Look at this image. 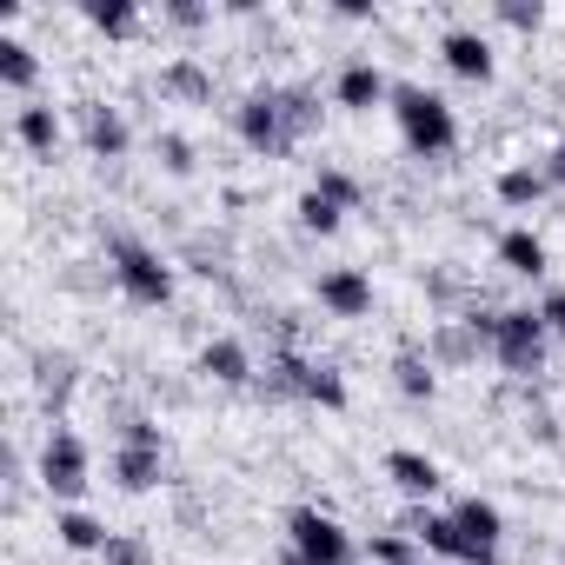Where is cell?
Listing matches in <instances>:
<instances>
[{"mask_svg": "<svg viewBox=\"0 0 565 565\" xmlns=\"http://www.w3.org/2000/svg\"><path fill=\"white\" fill-rule=\"evenodd\" d=\"M313 193H320V200H333L340 213H353V206H360V180H353V173H340V167H320Z\"/></svg>", "mask_w": 565, "mask_h": 565, "instance_id": "28", "label": "cell"}, {"mask_svg": "<svg viewBox=\"0 0 565 565\" xmlns=\"http://www.w3.org/2000/svg\"><path fill=\"white\" fill-rule=\"evenodd\" d=\"M120 446H153V452H160V426H153V419H127V426H120Z\"/></svg>", "mask_w": 565, "mask_h": 565, "instance_id": "36", "label": "cell"}, {"mask_svg": "<svg viewBox=\"0 0 565 565\" xmlns=\"http://www.w3.org/2000/svg\"><path fill=\"white\" fill-rule=\"evenodd\" d=\"M81 134H87V147H94L100 160H120V153H127V120H120L114 107H100V100L81 107Z\"/></svg>", "mask_w": 565, "mask_h": 565, "instance_id": "12", "label": "cell"}, {"mask_svg": "<svg viewBox=\"0 0 565 565\" xmlns=\"http://www.w3.org/2000/svg\"><path fill=\"white\" fill-rule=\"evenodd\" d=\"M406 532H413L426 552H439V558H459V565H499V545L466 539L452 512H426V505H413V512H406Z\"/></svg>", "mask_w": 565, "mask_h": 565, "instance_id": "4", "label": "cell"}, {"mask_svg": "<svg viewBox=\"0 0 565 565\" xmlns=\"http://www.w3.org/2000/svg\"><path fill=\"white\" fill-rule=\"evenodd\" d=\"M173 28H206V8H200V0H167V8H160Z\"/></svg>", "mask_w": 565, "mask_h": 565, "instance_id": "35", "label": "cell"}, {"mask_svg": "<svg viewBox=\"0 0 565 565\" xmlns=\"http://www.w3.org/2000/svg\"><path fill=\"white\" fill-rule=\"evenodd\" d=\"M393 114H399V134H406V147H413V153H452L459 120H452V107H446L433 87L399 81V87H393Z\"/></svg>", "mask_w": 565, "mask_h": 565, "instance_id": "2", "label": "cell"}, {"mask_svg": "<svg viewBox=\"0 0 565 565\" xmlns=\"http://www.w3.org/2000/svg\"><path fill=\"white\" fill-rule=\"evenodd\" d=\"M160 160H167V173H193V147L180 134H160Z\"/></svg>", "mask_w": 565, "mask_h": 565, "instance_id": "33", "label": "cell"}, {"mask_svg": "<svg viewBox=\"0 0 565 565\" xmlns=\"http://www.w3.org/2000/svg\"><path fill=\"white\" fill-rule=\"evenodd\" d=\"M114 479H120L127 492H153V486H160V452H153V446H120V452H114Z\"/></svg>", "mask_w": 565, "mask_h": 565, "instance_id": "18", "label": "cell"}, {"mask_svg": "<svg viewBox=\"0 0 565 565\" xmlns=\"http://www.w3.org/2000/svg\"><path fill=\"white\" fill-rule=\"evenodd\" d=\"M452 519H459V532H466V539H479V545H499V532H505L499 505H492V499H479V492H472V499H459V505H452Z\"/></svg>", "mask_w": 565, "mask_h": 565, "instance_id": "20", "label": "cell"}, {"mask_svg": "<svg viewBox=\"0 0 565 565\" xmlns=\"http://www.w3.org/2000/svg\"><path fill=\"white\" fill-rule=\"evenodd\" d=\"M499 266H505V273H519V279H545V239H539V233H525V226L499 233Z\"/></svg>", "mask_w": 565, "mask_h": 565, "instance_id": "13", "label": "cell"}, {"mask_svg": "<svg viewBox=\"0 0 565 565\" xmlns=\"http://www.w3.org/2000/svg\"><path fill=\"white\" fill-rule=\"evenodd\" d=\"M333 94H340V107H353V114H360V107H380V100H393V87H386V74H380L373 61H353V67H340V87H333Z\"/></svg>", "mask_w": 565, "mask_h": 565, "instance_id": "11", "label": "cell"}, {"mask_svg": "<svg viewBox=\"0 0 565 565\" xmlns=\"http://www.w3.org/2000/svg\"><path fill=\"white\" fill-rule=\"evenodd\" d=\"M505 28H519V34H532L539 21H545V8H539V0H499V8H492Z\"/></svg>", "mask_w": 565, "mask_h": 565, "instance_id": "32", "label": "cell"}, {"mask_svg": "<svg viewBox=\"0 0 565 565\" xmlns=\"http://www.w3.org/2000/svg\"><path fill=\"white\" fill-rule=\"evenodd\" d=\"M41 486L54 499H81L87 492V446H81V433H54L41 446Z\"/></svg>", "mask_w": 565, "mask_h": 565, "instance_id": "7", "label": "cell"}, {"mask_svg": "<svg viewBox=\"0 0 565 565\" xmlns=\"http://www.w3.org/2000/svg\"><path fill=\"white\" fill-rule=\"evenodd\" d=\"M413 552H419L413 532H380V539H373V558H380V565H413Z\"/></svg>", "mask_w": 565, "mask_h": 565, "instance_id": "31", "label": "cell"}, {"mask_svg": "<svg viewBox=\"0 0 565 565\" xmlns=\"http://www.w3.org/2000/svg\"><path fill=\"white\" fill-rule=\"evenodd\" d=\"M545 180H552V186H565V140L552 147V160H545Z\"/></svg>", "mask_w": 565, "mask_h": 565, "instance_id": "37", "label": "cell"}, {"mask_svg": "<svg viewBox=\"0 0 565 565\" xmlns=\"http://www.w3.org/2000/svg\"><path fill=\"white\" fill-rule=\"evenodd\" d=\"M386 479H393L399 492H413V499H426V492H439V486H446V479H439V466H433L426 452H406V446H399V452H386Z\"/></svg>", "mask_w": 565, "mask_h": 565, "instance_id": "14", "label": "cell"}, {"mask_svg": "<svg viewBox=\"0 0 565 565\" xmlns=\"http://www.w3.org/2000/svg\"><path fill=\"white\" fill-rule=\"evenodd\" d=\"M87 21H94V28H100V34H114V41H120V34H134V28H140V14H134V8H127V0H87Z\"/></svg>", "mask_w": 565, "mask_h": 565, "instance_id": "27", "label": "cell"}, {"mask_svg": "<svg viewBox=\"0 0 565 565\" xmlns=\"http://www.w3.org/2000/svg\"><path fill=\"white\" fill-rule=\"evenodd\" d=\"M287 565H313V558H307V552H287Z\"/></svg>", "mask_w": 565, "mask_h": 565, "instance_id": "38", "label": "cell"}, {"mask_svg": "<svg viewBox=\"0 0 565 565\" xmlns=\"http://www.w3.org/2000/svg\"><path fill=\"white\" fill-rule=\"evenodd\" d=\"M34 74H41V61H34V47L8 34V41H0V81H8V87L21 94V87H34Z\"/></svg>", "mask_w": 565, "mask_h": 565, "instance_id": "26", "label": "cell"}, {"mask_svg": "<svg viewBox=\"0 0 565 565\" xmlns=\"http://www.w3.org/2000/svg\"><path fill=\"white\" fill-rule=\"evenodd\" d=\"M273 94H279V114H287L294 140H307V134L320 127V100H313V87H273Z\"/></svg>", "mask_w": 565, "mask_h": 565, "instance_id": "25", "label": "cell"}, {"mask_svg": "<svg viewBox=\"0 0 565 565\" xmlns=\"http://www.w3.org/2000/svg\"><path fill=\"white\" fill-rule=\"evenodd\" d=\"M107 259H114V279H120V294H127L134 307H167V300H173V266H167L153 246H140V239H114Z\"/></svg>", "mask_w": 565, "mask_h": 565, "instance_id": "3", "label": "cell"}, {"mask_svg": "<svg viewBox=\"0 0 565 565\" xmlns=\"http://www.w3.org/2000/svg\"><path fill=\"white\" fill-rule=\"evenodd\" d=\"M239 140H246L253 153H266V160H279V153L300 147L294 127H287V114H279V94H273V87H259V94L239 100Z\"/></svg>", "mask_w": 565, "mask_h": 565, "instance_id": "5", "label": "cell"}, {"mask_svg": "<svg viewBox=\"0 0 565 565\" xmlns=\"http://www.w3.org/2000/svg\"><path fill=\"white\" fill-rule=\"evenodd\" d=\"M294 399H313V406L340 413V406H347V380H340L333 366H320V360H300V353H294Z\"/></svg>", "mask_w": 565, "mask_h": 565, "instance_id": "9", "label": "cell"}, {"mask_svg": "<svg viewBox=\"0 0 565 565\" xmlns=\"http://www.w3.org/2000/svg\"><path fill=\"white\" fill-rule=\"evenodd\" d=\"M539 320H545V333H558V340H565V287H552V294L539 300Z\"/></svg>", "mask_w": 565, "mask_h": 565, "instance_id": "34", "label": "cell"}, {"mask_svg": "<svg viewBox=\"0 0 565 565\" xmlns=\"http://www.w3.org/2000/svg\"><path fill=\"white\" fill-rule=\"evenodd\" d=\"M439 54H446V67H452L459 81H492V47H486V34L452 28V34L439 41Z\"/></svg>", "mask_w": 565, "mask_h": 565, "instance_id": "10", "label": "cell"}, {"mask_svg": "<svg viewBox=\"0 0 565 565\" xmlns=\"http://www.w3.org/2000/svg\"><path fill=\"white\" fill-rule=\"evenodd\" d=\"M320 307L340 313V320H366V313H373V279H366L360 266H333V273H320Z\"/></svg>", "mask_w": 565, "mask_h": 565, "instance_id": "8", "label": "cell"}, {"mask_svg": "<svg viewBox=\"0 0 565 565\" xmlns=\"http://www.w3.org/2000/svg\"><path fill=\"white\" fill-rule=\"evenodd\" d=\"M393 386H399L406 399H433V393H439L433 353H419V347H399V353H393Z\"/></svg>", "mask_w": 565, "mask_h": 565, "instance_id": "15", "label": "cell"}, {"mask_svg": "<svg viewBox=\"0 0 565 565\" xmlns=\"http://www.w3.org/2000/svg\"><path fill=\"white\" fill-rule=\"evenodd\" d=\"M160 94H180V100H206L213 94V74L200 61H167L160 67Z\"/></svg>", "mask_w": 565, "mask_h": 565, "instance_id": "22", "label": "cell"}, {"mask_svg": "<svg viewBox=\"0 0 565 565\" xmlns=\"http://www.w3.org/2000/svg\"><path fill=\"white\" fill-rule=\"evenodd\" d=\"M14 140H21L28 153L54 160V147H61V120H54V107H21V120H14Z\"/></svg>", "mask_w": 565, "mask_h": 565, "instance_id": "17", "label": "cell"}, {"mask_svg": "<svg viewBox=\"0 0 565 565\" xmlns=\"http://www.w3.org/2000/svg\"><path fill=\"white\" fill-rule=\"evenodd\" d=\"M340 220H347V213H340L333 200H320L313 186L300 193V226H307V233H340Z\"/></svg>", "mask_w": 565, "mask_h": 565, "instance_id": "29", "label": "cell"}, {"mask_svg": "<svg viewBox=\"0 0 565 565\" xmlns=\"http://www.w3.org/2000/svg\"><path fill=\"white\" fill-rule=\"evenodd\" d=\"M486 340L472 333V320H439V333H433V366H459V360H472Z\"/></svg>", "mask_w": 565, "mask_h": 565, "instance_id": "19", "label": "cell"}, {"mask_svg": "<svg viewBox=\"0 0 565 565\" xmlns=\"http://www.w3.org/2000/svg\"><path fill=\"white\" fill-rule=\"evenodd\" d=\"M545 186H552L545 167H505V173H499V200H505V206H539Z\"/></svg>", "mask_w": 565, "mask_h": 565, "instance_id": "23", "label": "cell"}, {"mask_svg": "<svg viewBox=\"0 0 565 565\" xmlns=\"http://www.w3.org/2000/svg\"><path fill=\"white\" fill-rule=\"evenodd\" d=\"M287 532H294V552H307L313 565H353V532L340 519H327L320 505L287 512Z\"/></svg>", "mask_w": 565, "mask_h": 565, "instance_id": "6", "label": "cell"}, {"mask_svg": "<svg viewBox=\"0 0 565 565\" xmlns=\"http://www.w3.org/2000/svg\"><path fill=\"white\" fill-rule=\"evenodd\" d=\"M107 565H153V545L140 532H114L107 539Z\"/></svg>", "mask_w": 565, "mask_h": 565, "instance_id": "30", "label": "cell"}, {"mask_svg": "<svg viewBox=\"0 0 565 565\" xmlns=\"http://www.w3.org/2000/svg\"><path fill=\"white\" fill-rule=\"evenodd\" d=\"M54 532H61V545H67V552H107V539H114L94 512H74V505L54 519Z\"/></svg>", "mask_w": 565, "mask_h": 565, "instance_id": "21", "label": "cell"}, {"mask_svg": "<svg viewBox=\"0 0 565 565\" xmlns=\"http://www.w3.org/2000/svg\"><path fill=\"white\" fill-rule=\"evenodd\" d=\"M472 320V333L486 340V353L512 373V380H532V373H545V320H539V307H492V313H466Z\"/></svg>", "mask_w": 565, "mask_h": 565, "instance_id": "1", "label": "cell"}, {"mask_svg": "<svg viewBox=\"0 0 565 565\" xmlns=\"http://www.w3.org/2000/svg\"><path fill=\"white\" fill-rule=\"evenodd\" d=\"M34 386H41L47 406H61V399L74 393V360H67V353H41V360H34Z\"/></svg>", "mask_w": 565, "mask_h": 565, "instance_id": "24", "label": "cell"}, {"mask_svg": "<svg viewBox=\"0 0 565 565\" xmlns=\"http://www.w3.org/2000/svg\"><path fill=\"white\" fill-rule=\"evenodd\" d=\"M200 373L220 380V386H246V380H253V360H246L239 340H213V347L200 353Z\"/></svg>", "mask_w": 565, "mask_h": 565, "instance_id": "16", "label": "cell"}]
</instances>
